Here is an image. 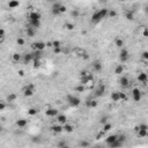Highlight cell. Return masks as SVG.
Wrapping results in <instances>:
<instances>
[{"instance_id": "6da1fadb", "label": "cell", "mask_w": 148, "mask_h": 148, "mask_svg": "<svg viewBox=\"0 0 148 148\" xmlns=\"http://www.w3.org/2000/svg\"><path fill=\"white\" fill-rule=\"evenodd\" d=\"M41 13H38L37 11H31L28 14V20H29V26L34 27V28L38 29L41 27Z\"/></svg>"}, {"instance_id": "7a4b0ae2", "label": "cell", "mask_w": 148, "mask_h": 148, "mask_svg": "<svg viewBox=\"0 0 148 148\" xmlns=\"http://www.w3.org/2000/svg\"><path fill=\"white\" fill-rule=\"evenodd\" d=\"M108 14H109V9L108 8H101V9H98V11L94 12L90 21H92V23H98V22H101L105 18H108Z\"/></svg>"}, {"instance_id": "3957f363", "label": "cell", "mask_w": 148, "mask_h": 148, "mask_svg": "<svg viewBox=\"0 0 148 148\" xmlns=\"http://www.w3.org/2000/svg\"><path fill=\"white\" fill-rule=\"evenodd\" d=\"M66 100H67V103L70 107L72 108H78L79 105L81 104V100L78 97V96L75 95H72V94H68L67 97H66Z\"/></svg>"}, {"instance_id": "277c9868", "label": "cell", "mask_w": 148, "mask_h": 148, "mask_svg": "<svg viewBox=\"0 0 148 148\" xmlns=\"http://www.w3.org/2000/svg\"><path fill=\"white\" fill-rule=\"evenodd\" d=\"M111 101L112 102H123V101H126L127 100V96L125 93H122V92H113L110 96Z\"/></svg>"}, {"instance_id": "5b68a950", "label": "cell", "mask_w": 148, "mask_h": 148, "mask_svg": "<svg viewBox=\"0 0 148 148\" xmlns=\"http://www.w3.org/2000/svg\"><path fill=\"white\" fill-rule=\"evenodd\" d=\"M130 58V52L127 51V49L125 48H122L119 51V60L120 63H126Z\"/></svg>"}, {"instance_id": "8992f818", "label": "cell", "mask_w": 148, "mask_h": 148, "mask_svg": "<svg viewBox=\"0 0 148 148\" xmlns=\"http://www.w3.org/2000/svg\"><path fill=\"white\" fill-rule=\"evenodd\" d=\"M22 93H23V95L26 96V97H30V96H33L34 93H35V86L31 85V83L26 86V87L23 88V90H22Z\"/></svg>"}, {"instance_id": "52a82bcc", "label": "cell", "mask_w": 148, "mask_h": 148, "mask_svg": "<svg viewBox=\"0 0 148 148\" xmlns=\"http://www.w3.org/2000/svg\"><path fill=\"white\" fill-rule=\"evenodd\" d=\"M46 46H48V44H45L44 42H42V41H37V42H35V43L33 44V49H34V50H35V51H42V52L45 50Z\"/></svg>"}, {"instance_id": "ba28073f", "label": "cell", "mask_w": 148, "mask_h": 148, "mask_svg": "<svg viewBox=\"0 0 148 148\" xmlns=\"http://www.w3.org/2000/svg\"><path fill=\"white\" fill-rule=\"evenodd\" d=\"M105 93V86L103 85V83H101V85H98V87L95 89V93H94V95H95V97H101V96H103Z\"/></svg>"}, {"instance_id": "9c48e42d", "label": "cell", "mask_w": 148, "mask_h": 148, "mask_svg": "<svg viewBox=\"0 0 148 148\" xmlns=\"http://www.w3.org/2000/svg\"><path fill=\"white\" fill-rule=\"evenodd\" d=\"M132 97L134 102H140L141 101V92H140L139 88H134L132 90Z\"/></svg>"}, {"instance_id": "30bf717a", "label": "cell", "mask_w": 148, "mask_h": 148, "mask_svg": "<svg viewBox=\"0 0 148 148\" xmlns=\"http://www.w3.org/2000/svg\"><path fill=\"white\" fill-rule=\"evenodd\" d=\"M60 6L61 4H59V2H56V4L52 5V7H51V13H52V15L55 16H58L60 15Z\"/></svg>"}, {"instance_id": "8fae6325", "label": "cell", "mask_w": 148, "mask_h": 148, "mask_svg": "<svg viewBox=\"0 0 148 148\" xmlns=\"http://www.w3.org/2000/svg\"><path fill=\"white\" fill-rule=\"evenodd\" d=\"M92 66H93V70L95 71V72H101V71L103 70V65H102V63H101L100 60L93 61Z\"/></svg>"}, {"instance_id": "7c38bea8", "label": "cell", "mask_w": 148, "mask_h": 148, "mask_svg": "<svg viewBox=\"0 0 148 148\" xmlns=\"http://www.w3.org/2000/svg\"><path fill=\"white\" fill-rule=\"evenodd\" d=\"M45 115L48 116V117H57V116L59 115V112H58V110L57 109H53V108H50V109H46L45 110Z\"/></svg>"}, {"instance_id": "4fadbf2b", "label": "cell", "mask_w": 148, "mask_h": 148, "mask_svg": "<svg viewBox=\"0 0 148 148\" xmlns=\"http://www.w3.org/2000/svg\"><path fill=\"white\" fill-rule=\"evenodd\" d=\"M119 83L123 88H127L130 86V79L127 76H120L119 79Z\"/></svg>"}, {"instance_id": "5bb4252c", "label": "cell", "mask_w": 148, "mask_h": 148, "mask_svg": "<svg viewBox=\"0 0 148 148\" xmlns=\"http://www.w3.org/2000/svg\"><path fill=\"white\" fill-rule=\"evenodd\" d=\"M138 81L141 83H146L148 81V74L145 73V72H141L138 74Z\"/></svg>"}, {"instance_id": "9a60e30c", "label": "cell", "mask_w": 148, "mask_h": 148, "mask_svg": "<svg viewBox=\"0 0 148 148\" xmlns=\"http://www.w3.org/2000/svg\"><path fill=\"white\" fill-rule=\"evenodd\" d=\"M97 105H98V103L96 100H87L86 101V107L89 108V109H95Z\"/></svg>"}, {"instance_id": "2e32d148", "label": "cell", "mask_w": 148, "mask_h": 148, "mask_svg": "<svg viewBox=\"0 0 148 148\" xmlns=\"http://www.w3.org/2000/svg\"><path fill=\"white\" fill-rule=\"evenodd\" d=\"M26 34L28 37H34L36 35V28H34V27H31V26H28L26 29Z\"/></svg>"}, {"instance_id": "e0dca14e", "label": "cell", "mask_w": 148, "mask_h": 148, "mask_svg": "<svg viewBox=\"0 0 148 148\" xmlns=\"http://www.w3.org/2000/svg\"><path fill=\"white\" fill-rule=\"evenodd\" d=\"M16 126L20 127V129H23V127L27 126V124H28V120L24 119V118H20V119L16 120Z\"/></svg>"}, {"instance_id": "ac0fdd59", "label": "cell", "mask_w": 148, "mask_h": 148, "mask_svg": "<svg viewBox=\"0 0 148 148\" xmlns=\"http://www.w3.org/2000/svg\"><path fill=\"white\" fill-rule=\"evenodd\" d=\"M56 118H57V122L61 125H65L66 123H67V117H66L65 115H58Z\"/></svg>"}, {"instance_id": "d6986e66", "label": "cell", "mask_w": 148, "mask_h": 148, "mask_svg": "<svg viewBox=\"0 0 148 148\" xmlns=\"http://www.w3.org/2000/svg\"><path fill=\"white\" fill-rule=\"evenodd\" d=\"M118 139V135H116V134H111V135H109V137L105 139V142H107V145L109 146V145H111L112 142H115L116 140Z\"/></svg>"}, {"instance_id": "ffe728a7", "label": "cell", "mask_w": 148, "mask_h": 148, "mask_svg": "<svg viewBox=\"0 0 148 148\" xmlns=\"http://www.w3.org/2000/svg\"><path fill=\"white\" fill-rule=\"evenodd\" d=\"M19 6H20V1H19V0H9L8 7L11 9H15V8H18Z\"/></svg>"}, {"instance_id": "44dd1931", "label": "cell", "mask_w": 148, "mask_h": 148, "mask_svg": "<svg viewBox=\"0 0 148 148\" xmlns=\"http://www.w3.org/2000/svg\"><path fill=\"white\" fill-rule=\"evenodd\" d=\"M137 131H138V137H139V138H146V137H148V130L137 129Z\"/></svg>"}, {"instance_id": "7402d4cb", "label": "cell", "mask_w": 148, "mask_h": 148, "mask_svg": "<svg viewBox=\"0 0 148 148\" xmlns=\"http://www.w3.org/2000/svg\"><path fill=\"white\" fill-rule=\"evenodd\" d=\"M23 61L26 64H29L31 61H34V55L33 53H27V55L23 56Z\"/></svg>"}, {"instance_id": "603a6c76", "label": "cell", "mask_w": 148, "mask_h": 148, "mask_svg": "<svg viewBox=\"0 0 148 148\" xmlns=\"http://www.w3.org/2000/svg\"><path fill=\"white\" fill-rule=\"evenodd\" d=\"M115 45L117 46L118 49L124 48V41H123L120 37H116V39H115Z\"/></svg>"}, {"instance_id": "cb8c5ba5", "label": "cell", "mask_w": 148, "mask_h": 148, "mask_svg": "<svg viewBox=\"0 0 148 148\" xmlns=\"http://www.w3.org/2000/svg\"><path fill=\"white\" fill-rule=\"evenodd\" d=\"M51 130H52V132H55V133H60V132H63L64 131V126H61V124L53 125V126L51 127Z\"/></svg>"}, {"instance_id": "d4e9b609", "label": "cell", "mask_w": 148, "mask_h": 148, "mask_svg": "<svg viewBox=\"0 0 148 148\" xmlns=\"http://www.w3.org/2000/svg\"><path fill=\"white\" fill-rule=\"evenodd\" d=\"M123 145H124V142L120 141L119 139H117L115 142H112L111 145H109V147H111V148H116V147H122Z\"/></svg>"}, {"instance_id": "484cf974", "label": "cell", "mask_w": 148, "mask_h": 148, "mask_svg": "<svg viewBox=\"0 0 148 148\" xmlns=\"http://www.w3.org/2000/svg\"><path fill=\"white\" fill-rule=\"evenodd\" d=\"M124 72V67H123V65H117L115 68V74H117V75H120V74H123Z\"/></svg>"}, {"instance_id": "4316f807", "label": "cell", "mask_w": 148, "mask_h": 148, "mask_svg": "<svg viewBox=\"0 0 148 148\" xmlns=\"http://www.w3.org/2000/svg\"><path fill=\"white\" fill-rule=\"evenodd\" d=\"M125 18H126V20H129V21H133V20H134V13H133L132 11L126 12V14H125Z\"/></svg>"}, {"instance_id": "83f0119b", "label": "cell", "mask_w": 148, "mask_h": 148, "mask_svg": "<svg viewBox=\"0 0 148 148\" xmlns=\"http://www.w3.org/2000/svg\"><path fill=\"white\" fill-rule=\"evenodd\" d=\"M12 59H13L14 63H19V61H21L22 56L20 55V53H13V56H12Z\"/></svg>"}, {"instance_id": "f1b7e54d", "label": "cell", "mask_w": 148, "mask_h": 148, "mask_svg": "<svg viewBox=\"0 0 148 148\" xmlns=\"http://www.w3.org/2000/svg\"><path fill=\"white\" fill-rule=\"evenodd\" d=\"M64 131L67 132V133H72L74 131V127L72 126V125H70V124H65V125H64Z\"/></svg>"}, {"instance_id": "f546056e", "label": "cell", "mask_w": 148, "mask_h": 148, "mask_svg": "<svg viewBox=\"0 0 148 148\" xmlns=\"http://www.w3.org/2000/svg\"><path fill=\"white\" fill-rule=\"evenodd\" d=\"M112 129V125L110 124V123H105L104 125H103V132H109V131Z\"/></svg>"}, {"instance_id": "4dcf8cb0", "label": "cell", "mask_w": 148, "mask_h": 148, "mask_svg": "<svg viewBox=\"0 0 148 148\" xmlns=\"http://www.w3.org/2000/svg\"><path fill=\"white\" fill-rule=\"evenodd\" d=\"M85 89H86V87H85L83 83H81L80 86L75 87V92H78V93H83V92H85Z\"/></svg>"}, {"instance_id": "1f68e13d", "label": "cell", "mask_w": 148, "mask_h": 148, "mask_svg": "<svg viewBox=\"0 0 148 148\" xmlns=\"http://www.w3.org/2000/svg\"><path fill=\"white\" fill-rule=\"evenodd\" d=\"M108 16L111 19H115L116 16H117V12L115 11V9H109V14H108Z\"/></svg>"}, {"instance_id": "d6a6232c", "label": "cell", "mask_w": 148, "mask_h": 148, "mask_svg": "<svg viewBox=\"0 0 148 148\" xmlns=\"http://www.w3.org/2000/svg\"><path fill=\"white\" fill-rule=\"evenodd\" d=\"M37 112H38V110L35 109V108H30V109L28 110V115L29 116H36Z\"/></svg>"}, {"instance_id": "836d02e7", "label": "cell", "mask_w": 148, "mask_h": 148, "mask_svg": "<svg viewBox=\"0 0 148 148\" xmlns=\"http://www.w3.org/2000/svg\"><path fill=\"white\" fill-rule=\"evenodd\" d=\"M15 98H16L15 94H9V95L7 96V101H8V102H14V101H15Z\"/></svg>"}, {"instance_id": "e575fe53", "label": "cell", "mask_w": 148, "mask_h": 148, "mask_svg": "<svg viewBox=\"0 0 148 148\" xmlns=\"http://www.w3.org/2000/svg\"><path fill=\"white\" fill-rule=\"evenodd\" d=\"M71 15H72L74 19H78V18H79V15H80V13H79L78 9H73L72 13H71Z\"/></svg>"}, {"instance_id": "d590c367", "label": "cell", "mask_w": 148, "mask_h": 148, "mask_svg": "<svg viewBox=\"0 0 148 148\" xmlns=\"http://www.w3.org/2000/svg\"><path fill=\"white\" fill-rule=\"evenodd\" d=\"M64 28H66L67 30H73V29H74V24L73 23H65V24H64Z\"/></svg>"}, {"instance_id": "8d00e7d4", "label": "cell", "mask_w": 148, "mask_h": 148, "mask_svg": "<svg viewBox=\"0 0 148 148\" xmlns=\"http://www.w3.org/2000/svg\"><path fill=\"white\" fill-rule=\"evenodd\" d=\"M52 48L53 49H57V48H61V44L59 41H53L52 42Z\"/></svg>"}, {"instance_id": "74e56055", "label": "cell", "mask_w": 148, "mask_h": 148, "mask_svg": "<svg viewBox=\"0 0 148 148\" xmlns=\"http://www.w3.org/2000/svg\"><path fill=\"white\" fill-rule=\"evenodd\" d=\"M16 43H18L20 46H23L24 45V39L22 38V37H18V39H16Z\"/></svg>"}, {"instance_id": "f35d334b", "label": "cell", "mask_w": 148, "mask_h": 148, "mask_svg": "<svg viewBox=\"0 0 148 148\" xmlns=\"http://www.w3.org/2000/svg\"><path fill=\"white\" fill-rule=\"evenodd\" d=\"M141 58L144 59V60L148 61V51H144V52L141 53Z\"/></svg>"}, {"instance_id": "ab89813d", "label": "cell", "mask_w": 148, "mask_h": 148, "mask_svg": "<svg viewBox=\"0 0 148 148\" xmlns=\"http://www.w3.org/2000/svg\"><path fill=\"white\" fill-rule=\"evenodd\" d=\"M79 145H80L81 147H89V146H90L89 142H88V141H85V140H82V141H81Z\"/></svg>"}, {"instance_id": "60d3db41", "label": "cell", "mask_w": 148, "mask_h": 148, "mask_svg": "<svg viewBox=\"0 0 148 148\" xmlns=\"http://www.w3.org/2000/svg\"><path fill=\"white\" fill-rule=\"evenodd\" d=\"M142 36L148 38V28H147V27H146V28H144V30H142Z\"/></svg>"}, {"instance_id": "b9f144b4", "label": "cell", "mask_w": 148, "mask_h": 148, "mask_svg": "<svg viewBox=\"0 0 148 148\" xmlns=\"http://www.w3.org/2000/svg\"><path fill=\"white\" fill-rule=\"evenodd\" d=\"M39 65H41V61H39V60H36V59H35V60H34V67H35V68H38Z\"/></svg>"}, {"instance_id": "7bdbcfd3", "label": "cell", "mask_w": 148, "mask_h": 148, "mask_svg": "<svg viewBox=\"0 0 148 148\" xmlns=\"http://www.w3.org/2000/svg\"><path fill=\"white\" fill-rule=\"evenodd\" d=\"M100 123H101V124H102V125H104L105 123H108V117H103V118H101Z\"/></svg>"}, {"instance_id": "ee69618b", "label": "cell", "mask_w": 148, "mask_h": 148, "mask_svg": "<svg viewBox=\"0 0 148 148\" xmlns=\"http://www.w3.org/2000/svg\"><path fill=\"white\" fill-rule=\"evenodd\" d=\"M66 11H67V8H66V6H64V5H61V6H60V13L63 14V13H65Z\"/></svg>"}, {"instance_id": "f6af8a7d", "label": "cell", "mask_w": 148, "mask_h": 148, "mask_svg": "<svg viewBox=\"0 0 148 148\" xmlns=\"http://www.w3.org/2000/svg\"><path fill=\"white\" fill-rule=\"evenodd\" d=\"M57 146H58V147H65V146H67V144H66L65 141H60L58 145H57Z\"/></svg>"}, {"instance_id": "bcb514c9", "label": "cell", "mask_w": 148, "mask_h": 148, "mask_svg": "<svg viewBox=\"0 0 148 148\" xmlns=\"http://www.w3.org/2000/svg\"><path fill=\"white\" fill-rule=\"evenodd\" d=\"M6 108V104H5V102H1V104H0V111H2Z\"/></svg>"}, {"instance_id": "7dc6e473", "label": "cell", "mask_w": 148, "mask_h": 148, "mask_svg": "<svg viewBox=\"0 0 148 148\" xmlns=\"http://www.w3.org/2000/svg\"><path fill=\"white\" fill-rule=\"evenodd\" d=\"M60 51H61V49H60V48H57V49H53V52H55V53H59V52H60Z\"/></svg>"}, {"instance_id": "c3c4849f", "label": "cell", "mask_w": 148, "mask_h": 148, "mask_svg": "<svg viewBox=\"0 0 148 148\" xmlns=\"http://www.w3.org/2000/svg\"><path fill=\"white\" fill-rule=\"evenodd\" d=\"M145 13H146L147 15H148V4L146 5V7H145Z\"/></svg>"}, {"instance_id": "681fc988", "label": "cell", "mask_w": 148, "mask_h": 148, "mask_svg": "<svg viewBox=\"0 0 148 148\" xmlns=\"http://www.w3.org/2000/svg\"><path fill=\"white\" fill-rule=\"evenodd\" d=\"M19 74H20V76H23V75H24L23 71H19Z\"/></svg>"}, {"instance_id": "f907efd6", "label": "cell", "mask_w": 148, "mask_h": 148, "mask_svg": "<svg viewBox=\"0 0 148 148\" xmlns=\"http://www.w3.org/2000/svg\"><path fill=\"white\" fill-rule=\"evenodd\" d=\"M119 1H122V2H124V1H126V0H119Z\"/></svg>"}]
</instances>
